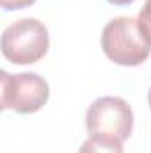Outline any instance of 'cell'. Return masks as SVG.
I'll use <instances>...</instances> for the list:
<instances>
[{
	"instance_id": "1",
	"label": "cell",
	"mask_w": 151,
	"mask_h": 153,
	"mask_svg": "<svg viewBox=\"0 0 151 153\" xmlns=\"http://www.w3.org/2000/svg\"><path fill=\"white\" fill-rule=\"evenodd\" d=\"M101 50L117 66H141L151 53V45L139 29L133 16L110 20L101 30Z\"/></svg>"
},
{
	"instance_id": "2",
	"label": "cell",
	"mask_w": 151,
	"mask_h": 153,
	"mask_svg": "<svg viewBox=\"0 0 151 153\" xmlns=\"http://www.w3.org/2000/svg\"><path fill=\"white\" fill-rule=\"evenodd\" d=\"M50 46L48 29L36 18H20L2 32V55L18 66L41 61Z\"/></svg>"
},
{
	"instance_id": "3",
	"label": "cell",
	"mask_w": 151,
	"mask_h": 153,
	"mask_svg": "<svg viewBox=\"0 0 151 153\" xmlns=\"http://www.w3.org/2000/svg\"><path fill=\"white\" fill-rule=\"evenodd\" d=\"M89 137L124 143L133 130V111L119 96L96 98L85 114Z\"/></svg>"
},
{
	"instance_id": "4",
	"label": "cell",
	"mask_w": 151,
	"mask_h": 153,
	"mask_svg": "<svg viewBox=\"0 0 151 153\" xmlns=\"http://www.w3.org/2000/svg\"><path fill=\"white\" fill-rule=\"evenodd\" d=\"M0 82V107L4 111L11 109L18 114H34L46 105L50 98L48 82L32 71L16 75L2 71Z\"/></svg>"
},
{
	"instance_id": "5",
	"label": "cell",
	"mask_w": 151,
	"mask_h": 153,
	"mask_svg": "<svg viewBox=\"0 0 151 153\" xmlns=\"http://www.w3.org/2000/svg\"><path fill=\"white\" fill-rule=\"evenodd\" d=\"M78 153H124V150H123V143L89 137L80 144Z\"/></svg>"
},
{
	"instance_id": "6",
	"label": "cell",
	"mask_w": 151,
	"mask_h": 153,
	"mask_svg": "<svg viewBox=\"0 0 151 153\" xmlns=\"http://www.w3.org/2000/svg\"><path fill=\"white\" fill-rule=\"evenodd\" d=\"M137 22H139V29L141 32L144 34V38L148 39V43L151 45V0H146L139 16H137Z\"/></svg>"
},
{
	"instance_id": "7",
	"label": "cell",
	"mask_w": 151,
	"mask_h": 153,
	"mask_svg": "<svg viewBox=\"0 0 151 153\" xmlns=\"http://www.w3.org/2000/svg\"><path fill=\"white\" fill-rule=\"evenodd\" d=\"M34 4H36V0H0V5L5 11H20V9L30 7Z\"/></svg>"
},
{
	"instance_id": "8",
	"label": "cell",
	"mask_w": 151,
	"mask_h": 153,
	"mask_svg": "<svg viewBox=\"0 0 151 153\" xmlns=\"http://www.w3.org/2000/svg\"><path fill=\"white\" fill-rule=\"evenodd\" d=\"M109 4H112V5H130L132 2H135V0H107Z\"/></svg>"
},
{
	"instance_id": "9",
	"label": "cell",
	"mask_w": 151,
	"mask_h": 153,
	"mask_svg": "<svg viewBox=\"0 0 151 153\" xmlns=\"http://www.w3.org/2000/svg\"><path fill=\"white\" fill-rule=\"evenodd\" d=\"M148 103H150V109H151V87H150V91H148Z\"/></svg>"
}]
</instances>
